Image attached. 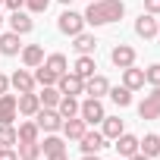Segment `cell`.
<instances>
[{"mask_svg":"<svg viewBox=\"0 0 160 160\" xmlns=\"http://www.w3.org/2000/svg\"><path fill=\"white\" fill-rule=\"evenodd\" d=\"M19 94H0V126H13L16 116H19Z\"/></svg>","mask_w":160,"mask_h":160,"instance_id":"52a82bcc","label":"cell"},{"mask_svg":"<svg viewBox=\"0 0 160 160\" xmlns=\"http://www.w3.org/2000/svg\"><path fill=\"white\" fill-rule=\"evenodd\" d=\"M32 119L38 122V129H41V132H60V129H63V116H60L53 107H41Z\"/></svg>","mask_w":160,"mask_h":160,"instance_id":"277c9868","label":"cell"},{"mask_svg":"<svg viewBox=\"0 0 160 160\" xmlns=\"http://www.w3.org/2000/svg\"><path fill=\"white\" fill-rule=\"evenodd\" d=\"M101 126H104L101 132H104V138H107V141H116V138L126 132V126H122V119H119V116H104V122H101Z\"/></svg>","mask_w":160,"mask_h":160,"instance_id":"44dd1931","label":"cell"},{"mask_svg":"<svg viewBox=\"0 0 160 160\" xmlns=\"http://www.w3.org/2000/svg\"><path fill=\"white\" fill-rule=\"evenodd\" d=\"M7 91H10V75L0 72V94H7Z\"/></svg>","mask_w":160,"mask_h":160,"instance_id":"74e56055","label":"cell"},{"mask_svg":"<svg viewBox=\"0 0 160 160\" xmlns=\"http://www.w3.org/2000/svg\"><path fill=\"white\" fill-rule=\"evenodd\" d=\"M16 129L13 126H0V148H16Z\"/></svg>","mask_w":160,"mask_h":160,"instance_id":"1f68e13d","label":"cell"},{"mask_svg":"<svg viewBox=\"0 0 160 160\" xmlns=\"http://www.w3.org/2000/svg\"><path fill=\"white\" fill-rule=\"evenodd\" d=\"M60 3H66V7H69V3H72V0H60Z\"/></svg>","mask_w":160,"mask_h":160,"instance_id":"b9f144b4","label":"cell"},{"mask_svg":"<svg viewBox=\"0 0 160 160\" xmlns=\"http://www.w3.org/2000/svg\"><path fill=\"white\" fill-rule=\"evenodd\" d=\"M138 151H141V154H148V157L154 160V157L160 154V135H154V132H151V135L138 138Z\"/></svg>","mask_w":160,"mask_h":160,"instance_id":"d4e9b609","label":"cell"},{"mask_svg":"<svg viewBox=\"0 0 160 160\" xmlns=\"http://www.w3.org/2000/svg\"><path fill=\"white\" fill-rule=\"evenodd\" d=\"M110 91V82H107V75H91V78H85V94L88 98H104Z\"/></svg>","mask_w":160,"mask_h":160,"instance_id":"2e32d148","label":"cell"},{"mask_svg":"<svg viewBox=\"0 0 160 160\" xmlns=\"http://www.w3.org/2000/svg\"><path fill=\"white\" fill-rule=\"evenodd\" d=\"M82 16H85V25H110L126 16V3L122 0H94Z\"/></svg>","mask_w":160,"mask_h":160,"instance_id":"6da1fadb","label":"cell"},{"mask_svg":"<svg viewBox=\"0 0 160 160\" xmlns=\"http://www.w3.org/2000/svg\"><path fill=\"white\" fill-rule=\"evenodd\" d=\"M38 144H41V154H44V157L66 151V138H60L57 132H47V138H44V141H38Z\"/></svg>","mask_w":160,"mask_h":160,"instance_id":"7402d4cb","label":"cell"},{"mask_svg":"<svg viewBox=\"0 0 160 160\" xmlns=\"http://www.w3.org/2000/svg\"><path fill=\"white\" fill-rule=\"evenodd\" d=\"M82 160H101V157H98V154H85Z\"/></svg>","mask_w":160,"mask_h":160,"instance_id":"60d3db41","label":"cell"},{"mask_svg":"<svg viewBox=\"0 0 160 160\" xmlns=\"http://www.w3.org/2000/svg\"><path fill=\"white\" fill-rule=\"evenodd\" d=\"M32 28H35V22H32V16H28L25 10L10 13V32H16V35H28Z\"/></svg>","mask_w":160,"mask_h":160,"instance_id":"9a60e30c","label":"cell"},{"mask_svg":"<svg viewBox=\"0 0 160 160\" xmlns=\"http://www.w3.org/2000/svg\"><path fill=\"white\" fill-rule=\"evenodd\" d=\"M107 94H110V101H113V104H116V107H119V110H122V107H129V104H132V91H129V88H126V85H119V88H110V91H107Z\"/></svg>","mask_w":160,"mask_h":160,"instance_id":"f1b7e54d","label":"cell"},{"mask_svg":"<svg viewBox=\"0 0 160 160\" xmlns=\"http://www.w3.org/2000/svg\"><path fill=\"white\" fill-rule=\"evenodd\" d=\"M57 113H60L63 119H69V116H78V101H75L72 94H63V98H60V104H57Z\"/></svg>","mask_w":160,"mask_h":160,"instance_id":"4316f807","label":"cell"},{"mask_svg":"<svg viewBox=\"0 0 160 160\" xmlns=\"http://www.w3.org/2000/svg\"><path fill=\"white\" fill-rule=\"evenodd\" d=\"M116 160H122V157H116Z\"/></svg>","mask_w":160,"mask_h":160,"instance_id":"7dc6e473","label":"cell"},{"mask_svg":"<svg viewBox=\"0 0 160 160\" xmlns=\"http://www.w3.org/2000/svg\"><path fill=\"white\" fill-rule=\"evenodd\" d=\"M47 160H69V157H66V151H60V154H50Z\"/></svg>","mask_w":160,"mask_h":160,"instance_id":"f35d334b","label":"cell"},{"mask_svg":"<svg viewBox=\"0 0 160 160\" xmlns=\"http://www.w3.org/2000/svg\"><path fill=\"white\" fill-rule=\"evenodd\" d=\"M22 35H16V32H7V35H0V53L3 57H16L19 50H22V41H19Z\"/></svg>","mask_w":160,"mask_h":160,"instance_id":"ffe728a7","label":"cell"},{"mask_svg":"<svg viewBox=\"0 0 160 160\" xmlns=\"http://www.w3.org/2000/svg\"><path fill=\"white\" fill-rule=\"evenodd\" d=\"M10 88H16L19 94H25V91H35V75H32L28 69H16V72L10 75Z\"/></svg>","mask_w":160,"mask_h":160,"instance_id":"5bb4252c","label":"cell"},{"mask_svg":"<svg viewBox=\"0 0 160 160\" xmlns=\"http://www.w3.org/2000/svg\"><path fill=\"white\" fill-rule=\"evenodd\" d=\"M44 66H47V69H53L57 75H63V72L69 69V63H66V57H63V53H50V57H44Z\"/></svg>","mask_w":160,"mask_h":160,"instance_id":"f546056e","label":"cell"},{"mask_svg":"<svg viewBox=\"0 0 160 160\" xmlns=\"http://www.w3.org/2000/svg\"><path fill=\"white\" fill-rule=\"evenodd\" d=\"M78 148H82V154H101L107 148V138H104V132H85L78 138Z\"/></svg>","mask_w":160,"mask_h":160,"instance_id":"9c48e42d","label":"cell"},{"mask_svg":"<svg viewBox=\"0 0 160 160\" xmlns=\"http://www.w3.org/2000/svg\"><path fill=\"white\" fill-rule=\"evenodd\" d=\"M110 60H113V66H119V69L135 66V47H129V44H116V47L110 50Z\"/></svg>","mask_w":160,"mask_h":160,"instance_id":"7c38bea8","label":"cell"},{"mask_svg":"<svg viewBox=\"0 0 160 160\" xmlns=\"http://www.w3.org/2000/svg\"><path fill=\"white\" fill-rule=\"evenodd\" d=\"M144 85H160V63H151L148 69H144Z\"/></svg>","mask_w":160,"mask_h":160,"instance_id":"d6a6232c","label":"cell"},{"mask_svg":"<svg viewBox=\"0 0 160 160\" xmlns=\"http://www.w3.org/2000/svg\"><path fill=\"white\" fill-rule=\"evenodd\" d=\"M63 138L66 141H78V138H82L85 132H88V122L82 119V116H69V119H63Z\"/></svg>","mask_w":160,"mask_h":160,"instance_id":"ba28073f","label":"cell"},{"mask_svg":"<svg viewBox=\"0 0 160 160\" xmlns=\"http://www.w3.org/2000/svg\"><path fill=\"white\" fill-rule=\"evenodd\" d=\"M57 28L69 38H75L78 32H85V16L82 13H75V10H63L60 19H57Z\"/></svg>","mask_w":160,"mask_h":160,"instance_id":"7a4b0ae2","label":"cell"},{"mask_svg":"<svg viewBox=\"0 0 160 160\" xmlns=\"http://www.w3.org/2000/svg\"><path fill=\"white\" fill-rule=\"evenodd\" d=\"M0 7H3V0H0Z\"/></svg>","mask_w":160,"mask_h":160,"instance_id":"f6af8a7d","label":"cell"},{"mask_svg":"<svg viewBox=\"0 0 160 160\" xmlns=\"http://www.w3.org/2000/svg\"><path fill=\"white\" fill-rule=\"evenodd\" d=\"M113 148H116V154H119L122 160H129L132 154H138V138H135V135H129V132H122V135L116 138V144H113Z\"/></svg>","mask_w":160,"mask_h":160,"instance_id":"ac0fdd59","label":"cell"},{"mask_svg":"<svg viewBox=\"0 0 160 160\" xmlns=\"http://www.w3.org/2000/svg\"><path fill=\"white\" fill-rule=\"evenodd\" d=\"M138 116L141 119H160V85H154L151 94H144V101L138 104Z\"/></svg>","mask_w":160,"mask_h":160,"instance_id":"8992f818","label":"cell"},{"mask_svg":"<svg viewBox=\"0 0 160 160\" xmlns=\"http://www.w3.org/2000/svg\"><path fill=\"white\" fill-rule=\"evenodd\" d=\"M32 75H35V85H41V88H44V85H57V78H60V75H57L53 69H47L44 63H41V66H38Z\"/></svg>","mask_w":160,"mask_h":160,"instance_id":"83f0119b","label":"cell"},{"mask_svg":"<svg viewBox=\"0 0 160 160\" xmlns=\"http://www.w3.org/2000/svg\"><path fill=\"white\" fill-rule=\"evenodd\" d=\"M57 88H60V94H72V98H78V94H85V78L66 69V72L57 78Z\"/></svg>","mask_w":160,"mask_h":160,"instance_id":"5b68a950","label":"cell"},{"mask_svg":"<svg viewBox=\"0 0 160 160\" xmlns=\"http://www.w3.org/2000/svg\"><path fill=\"white\" fill-rule=\"evenodd\" d=\"M60 98H63V94H60V88H57V85H44V88H41V94H38L41 107H53V110H57Z\"/></svg>","mask_w":160,"mask_h":160,"instance_id":"484cf974","label":"cell"},{"mask_svg":"<svg viewBox=\"0 0 160 160\" xmlns=\"http://www.w3.org/2000/svg\"><path fill=\"white\" fill-rule=\"evenodd\" d=\"M144 13L157 16V13H160V0H144Z\"/></svg>","mask_w":160,"mask_h":160,"instance_id":"d590c367","label":"cell"},{"mask_svg":"<svg viewBox=\"0 0 160 160\" xmlns=\"http://www.w3.org/2000/svg\"><path fill=\"white\" fill-rule=\"evenodd\" d=\"M135 35H138V38H144V41L157 38V19H154L151 13H141V16L135 19Z\"/></svg>","mask_w":160,"mask_h":160,"instance_id":"8fae6325","label":"cell"},{"mask_svg":"<svg viewBox=\"0 0 160 160\" xmlns=\"http://www.w3.org/2000/svg\"><path fill=\"white\" fill-rule=\"evenodd\" d=\"M78 116H82L88 126H98V122H104V104H101V98H85L82 104H78Z\"/></svg>","mask_w":160,"mask_h":160,"instance_id":"3957f363","label":"cell"},{"mask_svg":"<svg viewBox=\"0 0 160 160\" xmlns=\"http://www.w3.org/2000/svg\"><path fill=\"white\" fill-rule=\"evenodd\" d=\"M88 3H94V0H88Z\"/></svg>","mask_w":160,"mask_h":160,"instance_id":"bcb514c9","label":"cell"},{"mask_svg":"<svg viewBox=\"0 0 160 160\" xmlns=\"http://www.w3.org/2000/svg\"><path fill=\"white\" fill-rule=\"evenodd\" d=\"M16 144H32V141H41V129H38V122L35 119H25V122H19V129H16Z\"/></svg>","mask_w":160,"mask_h":160,"instance_id":"4fadbf2b","label":"cell"},{"mask_svg":"<svg viewBox=\"0 0 160 160\" xmlns=\"http://www.w3.org/2000/svg\"><path fill=\"white\" fill-rule=\"evenodd\" d=\"M19 160H41V144H38V141L19 144Z\"/></svg>","mask_w":160,"mask_h":160,"instance_id":"4dcf8cb0","label":"cell"},{"mask_svg":"<svg viewBox=\"0 0 160 160\" xmlns=\"http://www.w3.org/2000/svg\"><path fill=\"white\" fill-rule=\"evenodd\" d=\"M157 38H160V22H157Z\"/></svg>","mask_w":160,"mask_h":160,"instance_id":"7bdbcfd3","label":"cell"},{"mask_svg":"<svg viewBox=\"0 0 160 160\" xmlns=\"http://www.w3.org/2000/svg\"><path fill=\"white\" fill-rule=\"evenodd\" d=\"M72 41H75L72 47H75L78 53H94V50H98V38H94V35H88V32H78Z\"/></svg>","mask_w":160,"mask_h":160,"instance_id":"cb8c5ba5","label":"cell"},{"mask_svg":"<svg viewBox=\"0 0 160 160\" xmlns=\"http://www.w3.org/2000/svg\"><path fill=\"white\" fill-rule=\"evenodd\" d=\"M3 7H7L10 13H16V10H22V7H25V0H3Z\"/></svg>","mask_w":160,"mask_h":160,"instance_id":"8d00e7d4","label":"cell"},{"mask_svg":"<svg viewBox=\"0 0 160 160\" xmlns=\"http://www.w3.org/2000/svg\"><path fill=\"white\" fill-rule=\"evenodd\" d=\"M0 160H19V151L16 148H0Z\"/></svg>","mask_w":160,"mask_h":160,"instance_id":"e575fe53","label":"cell"},{"mask_svg":"<svg viewBox=\"0 0 160 160\" xmlns=\"http://www.w3.org/2000/svg\"><path fill=\"white\" fill-rule=\"evenodd\" d=\"M19 57H22V66H25V69H38V66L44 63V47H41V44H25V47L19 50Z\"/></svg>","mask_w":160,"mask_h":160,"instance_id":"30bf717a","label":"cell"},{"mask_svg":"<svg viewBox=\"0 0 160 160\" xmlns=\"http://www.w3.org/2000/svg\"><path fill=\"white\" fill-rule=\"evenodd\" d=\"M129 160H151V157H148V154H141V151H138V154H132V157H129Z\"/></svg>","mask_w":160,"mask_h":160,"instance_id":"ab89813d","label":"cell"},{"mask_svg":"<svg viewBox=\"0 0 160 160\" xmlns=\"http://www.w3.org/2000/svg\"><path fill=\"white\" fill-rule=\"evenodd\" d=\"M122 85H126L129 91H138V88H144V69L126 66V69H122Z\"/></svg>","mask_w":160,"mask_h":160,"instance_id":"d6986e66","label":"cell"},{"mask_svg":"<svg viewBox=\"0 0 160 160\" xmlns=\"http://www.w3.org/2000/svg\"><path fill=\"white\" fill-rule=\"evenodd\" d=\"M94 69H98V63H94V53H78V60H75V75H82V78H91L94 75Z\"/></svg>","mask_w":160,"mask_h":160,"instance_id":"603a6c76","label":"cell"},{"mask_svg":"<svg viewBox=\"0 0 160 160\" xmlns=\"http://www.w3.org/2000/svg\"><path fill=\"white\" fill-rule=\"evenodd\" d=\"M0 25H3V16H0Z\"/></svg>","mask_w":160,"mask_h":160,"instance_id":"ee69618b","label":"cell"},{"mask_svg":"<svg viewBox=\"0 0 160 160\" xmlns=\"http://www.w3.org/2000/svg\"><path fill=\"white\" fill-rule=\"evenodd\" d=\"M16 107H19V116H28V119H32V116L41 110V101H38L35 91H25V94H19V104H16Z\"/></svg>","mask_w":160,"mask_h":160,"instance_id":"e0dca14e","label":"cell"},{"mask_svg":"<svg viewBox=\"0 0 160 160\" xmlns=\"http://www.w3.org/2000/svg\"><path fill=\"white\" fill-rule=\"evenodd\" d=\"M25 7H28V13H44L50 7V0H25Z\"/></svg>","mask_w":160,"mask_h":160,"instance_id":"836d02e7","label":"cell"}]
</instances>
